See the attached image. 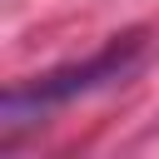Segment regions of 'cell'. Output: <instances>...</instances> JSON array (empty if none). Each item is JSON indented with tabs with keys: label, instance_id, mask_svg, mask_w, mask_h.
<instances>
[{
	"label": "cell",
	"instance_id": "cell-1",
	"mask_svg": "<svg viewBox=\"0 0 159 159\" xmlns=\"http://www.w3.org/2000/svg\"><path fill=\"white\" fill-rule=\"evenodd\" d=\"M144 65V35H114L104 50H94L84 65H65V70H50V75H35V80H20L5 89V134L45 119L50 109L60 104H75L84 94H99L109 84H124L134 70Z\"/></svg>",
	"mask_w": 159,
	"mask_h": 159
}]
</instances>
